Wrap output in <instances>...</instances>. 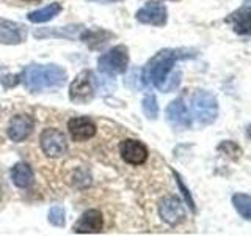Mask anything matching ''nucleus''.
<instances>
[{"instance_id": "18", "label": "nucleus", "mask_w": 251, "mask_h": 236, "mask_svg": "<svg viewBox=\"0 0 251 236\" xmlns=\"http://www.w3.org/2000/svg\"><path fill=\"white\" fill-rule=\"evenodd\" d=\"M61 13V3L58 2H53V3H49L44 8H39L36 11H31L28 13V21L33 22V24H43V22H49L52 21L55 16H58Z\"/></svg>"}, {"instance_id": "10", "label": "nucleus", "mask_w": 251, "mask_h": 236, "mask_svg": "<svg viewBox=\"0 0 251 236\" xmlns=\"http://www.w3.org/2000/svg\"><path fill=\"white\" fill-rule=\"evenodd\" d=\"M165 115H167V121L175 129L182 131L192 126V115L188 112L182 98H176L175 101H171L167 110H165Z\"/></svg>"}, {"instance_id": "12", "label": "nucleus", "mask_w": 251, "mask_h": 236, "mask_svg": "<svg viewBox=\"0 0 251 236\" xmlns=\"http://www.w3.org/2000/svg\"><path fill=\"white\" fill-rule=\"evenodd\" d=\"M33 128H35L33 117L21 114V115H14L10 120L6 134L13 142H24L31 136Z\"/></svg>"}, {"instance_id": "17", "label": "nucleus", "mask_w": 251, "mask_h": 236, "mask_svg": "<svg viewBox=\"0 0 251 236\" xmlns=\"http://www.w3.org/2000/svg\"><path fill=\"white\" fill-rule=\"evenodd\" d=\"M82 41L90 46V49H100L110 38H113V33H110L107 30L96 29V30H83Z\"/></svg>"}, {"instance_id": "22", "label": "nucleus", "mask_w": 251, "mask_h": 236, "mask_svg": "<svg viewBox=\"0 0 251 236\" xmlns=\"http://www.w3.org/2000/svg\"><path fill=\"white\" fill-rule=\"evenodd\" d=\"M65 208L60 206V205H55L49 209V214H47V219L53 227H65Z\"/></svg>"}, {"instance_id": "3", "label": "nucleus", "mask_w": 251, "mask_h": 236, "mask_svg": "<svg viewBox=\"0 0 251 236\" xmlns=\"http://www.w3.org/2000/svg\"><path fill=\"white\" fill-rule=\"evenodd\" d=\"M218 117V101L207 90H198L192 96V118L200 126L212 124Z\"/></svg>"}, {"instance_id": "4", "label": "nucleus", "mask_w": 251, "mask_h": 236, "mask_svg": "<svg viewBox=\"0 0 251 236\" xmlns=\"http://www.w3.org/2000/svg\"><path fill=\"white\" fill-rule=\"evenodd\" d=\"M96 98V76L85 69L78 73L69 87V99L74 104H88Z\"/></svg>"}, {"instance_id": "6", "label": "nucleus", "mask_w": 251, "mask_h": 236, "mask_svg": "<svg viewBox=\"0 0 251 236\" xmlns=\"http://www.w3.org/2000/svg\"><path fill=\"white\" fill-rule=\"evenodd\" d=\"M39 145L47 157H61L68 153V139L61 131L49 128L39 136Z\"/></svg>"}, {"instance_id": "7", "label": "nucleus", "mask_w": 251, "mask_h": 236, "mask_svg": "<svg viewBox=\"0 0 251 236\" xmlns=\"http://www.w3.org/2000/svg\"><path fill=\"white\" fill-rule=\"evenodd\" d=\"M135 18L140 24L154 27H163L168 21V10L160 2H149L137 11Z\"/></svg>"}, {"instance_id": "19", "label": "nucleus", "mask_w": 251, "mask_h": 236, "mask_svg": "<svg viewBox=\"0 0 251 236\" xmlns=\"http://www.w3.org/2000/svg\"><path fill=\"white\" fill-rule=\"evenodd\" d=\"M232 206L234 209L239 212V216L242 219L248 220V222H251V195L248 194H234L232 195Z\"/></svg>"}, {"instance_id": "13", "label": "nucleus", "mask_w": 251, "mask_h": 236, "mask_svg": "<svg viewBox=\"0 0 251 236\" xmlns=\"http://www.w3.org/2000/svg\"><path fill=\"white\" fill-rule=\"evenodd\" d=\"M104 228V216L99 209H88L78 217L74 224V233L78 235H90V233H99Z\"/></svg>"}, {"instance_id": "23", "label": "nucleus", "mask_w": 251, "mask_h": 236, "mask_svg": "<svg viewBox=\"0 0 251 236\" xmlns=\"http://www.w3.org/2000/svg\"><path fill=\"white\" fill-rule=\"evenodd\" d=\"M173 175H175V178H176V183H177V186H179V189H180V192H182V195H184V199H185V203L188 205V208H190L193 212H196V206H195V200H193V197H192V194H190V191L187 189V186L184 184V181H182V178H180V175L177 172H175L173 170Z\"/></svg>"}, {"instance_id": "11", "label": "nucleus", "mask_w": 251, "mask_h": 236, "mask_svg": "<svg viewBox=\"0 0 251 236\" xmlns=\"http://www.w3.org/2000/svg\"><path fill=\"white\" fill-rule=\"evenodd\" d=\"M27 39V27L24 24L0 18V44L16 46Z\"/></svg>"}, {"instance_id": "14", "label": "nucleus", "mask_w": 251, "mask_h": 236, "mask_svg": "<svg viewBox=\"0 0 251 236\" xmlns=\"http://www.w3.org/2000/svg\"><path fill=\"white\" fill-rule=\"evenodd\" d=\"M68 129L74 142L90 140L96 136V131H98L96 123H94L91 118H86V117L71 118L68 121Z\"/></svg>"}, {"instance_id": "27", "label": "nucleus", "mask_w": 251, "mask_h": 236, "mask_svg": "<svg viewBox=\"0 0 251 236\" xmlns=\"http://www.w3.org/2000/svg\"><path fill=\"white\" fill-rule=\"evenodd\" d=\"M243 5H245V6H250V8H251V0H243Z\"/></svg>"}, {"instance_id": "16", "label": "nucleus", "mask_w": 251, "mask_h": 236, "mask_svg": "<svg viewBox=\"0 0 251 236\" xmlns=\"http://www.w3.org/2000/svg\"><path fill=\"white\" fill-rule=\"evenodd\" d=\"M11 179L16 187L27 189L33 184V170L27 162H18L11 169Z\"/></svg>"}, {"instance_id": "28", "label": "nucleus", "mask_w": 251, "mask_h": 236, "mask_svg": "<svg viewBox=\"0 0 251 236\" xmlns=\"http://www.w3.org/2000/svg\"><path fill=\"white\" fill-rule=\"evenodd\" d=\"M171 2H180V0H171Z\"/></svg>"}, {"instance_id": "8", "label": "nucleus", "mask_w": 251, "mask_h": 236, "mask_svg": "<svg viewBox=\"0 0 251 236\" xmlns=\"http://www.w3.org/2000/svg\"><path fill=\"white\" fill-rule=\"evenodd\" d=\"M120 154L126 164L137 167V165H143L148 161L149 151L143 142L135 139H126L120 145Z\"/></svg>"}, {"instance_id": "24", "label": "nucleus", "mask_w": 251, "mask_h": 236, "mask_svg": "<svg viewBox=\"0 0 251 236\" xmlns=\"http://www.w3.org/2000/svg\"><path fill=\"white\" fill-rule=\"evenodd\" d=\"M93 2H99V3H113V2H121V0H93Z\"/></svg>"}, {"instance_id": "5", "label": "nucleus", "mask_w": 251, "mask_h": 236, "mask_svg": "<svg viewBox=\"0 0 251 236\" xmlns=\"http://www.w3.org/2000/svg\"><path fill=\"white\" fill-rule=\"evenodd\" d=\"M129 66V51L127 47L120 44L112 47L107 54L100 55L98 68L102 74H124Z\"/></svg>"}, {"instance_id": "25", "label": "nucleus", "mask_w": 251, "mask_h": 236, "mask_svg": "<svg viewBox=\"0 0 251 236\" xmlns=\"http://www.w3.org/2000/svg\"><path fill=\"white\" fill-rule=\"evenodd\" d=\"M247 136H248V139L251 140V124H248V128H247Z\"/></svg>"}, {"instance_id": "26", "label": "nucleus", "mask_w": 251, "mask_h": 236, "mask_svg": "<svg viewBox=\"0 0 251 236\" xmlns=\"http://www.w3.org/2000/svg\"><path fill=\"white\" fill-rule=\"evenodd\" d=\"M22 2H27V3H39L41 0H22Z\"/></svg>"}, {"instance_id": "21", "label": "nucleus", "mask_w": 251, "mask_h": 236, "mask_svg": "<svg viewBox=\"0 0 251 236\" xmlns=\"http://www.w3.org/2000/svg\"><path fill=\"white\" fill-rule=\"evenodd\" d=\"M141 109H143V114L149 120H155L159 117V104H157L154 94H146L143 101H141Z\"/></svg>"}, {"instance_id": "9", "label": "nucleus", "mask_w": 251, "mask_h": 236, "mask_svg": "<svg viewBox=\"0 0 251 236\" xmlns=\"http://www.w3.org/2000/svg\"><path fill=\"white\" fill-rule=\"evenodd\" d=\"M159 216L168 225H179L185 220V208L177 197H165L159 203Z\"/></svg>"}, {"instance_id": "20", "label": "nucleus", "mask_w": 251, "mask_h": 236, "mask_svg": "<svg viewBox=\"0 0 251 236\" xmlns=\"http://www.w3.org/2000/svg\"><path fill=\"white\" fill-rule=\"evenodd\" d=\"M218 153H222L225 157L231 161H239L242 156V148L239 144H235L234 140H223L222 144L217 147Z\"/></svg>"}, {"instance_id": "2", "label": "nucleus", "mask_w": 251, "mask_h": 236, "mask_svg": "<svg viewBox=\"0 0 251 236\" xmlns=\"http://www.w3.org/2000/svg\"><path fill=\"white\" fill-rule=\"evenodd\" d=\"M21 79L30 93H41L61 88L68 81V74L58 65H28L24 69Z\"/></svg>"}, {"instance_id": "15", "label": "nucleus", "mask_w": 251, "mask_h": 236, "mask_svg": "<svg viewBox=\"0 0 251 236\" xmlns=\"http://www.w3.org/2000/svg\"><path fill=\"white\" fill-rule=\"evenodd\" d=\"M226 24L232 27L234 33L242 36H251V10L250 6L240 8V10L231 13L225 19Z\"/></svg>"}, {"instance_id": "1", "label": "nucleus", "mask_w": 251, "mask_h": 236, "mask_svg": "<svg viewBox=\"0 0 251 236\" xmlns=\"http://www.w3.org/2000/svg\"><path fill=\"white\" fill-rule=\"evenodd\" d=\"M195 54L188 49H162L157 52L154 57L146 63L141 73L145 85H154L159 90H162L163 84L173 73V68L179 61L184 59H190Z\"/></svg>"}]
</instances>
